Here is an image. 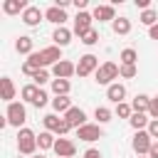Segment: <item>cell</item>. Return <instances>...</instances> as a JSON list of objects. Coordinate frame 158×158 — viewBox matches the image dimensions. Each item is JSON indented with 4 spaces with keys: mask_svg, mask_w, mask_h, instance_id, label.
Instances as JSON below:
<instances>
[{
    "mask_svg": "<svg viewBox=\"0 0 158 158\" xmlns=\"http://www.w3.org/2000/svg\"><path fill=\"white\" fill-rule=\"evenodd\" d=\"M111 116H114V111H111L109 106H96V109H94V118H96V123H99V126L109 123V121H111Z\"/></svg>",
    "mask_w": 158,
    "mask_h": 158,
    "instance_id": "obj_27",
    "label": "cell"
},
{
    "mask_svg": "<svg viewBox=\"0 0 158 158\" xmlns=\"http://www.w3.org/2000/svg\"><path fill=\"white\" fill-rule=\"evenodd\" d=\"M148 37H151V40H158V25H153V27L148 30Z\"/></svg>",
    "mask_w": 158,
    "mask_h": 158,
    "instance_id": "obj_41",
    "label": "cell"
},
{
    "mask_svg": "<svg viewBox=\"0 0 158 158\" xmlns=\"http://www.w3.org/2000/svg\"><path fill=\"white\" fill-rule=\"evenodd\" d=\"M101 136H104V128H101L99 123H84L81 128H77V138H79V141H86V143L99 141Z\"/></svg>",
    "mask_w": 158,
    "mask_h": 158,
    "instance_id": "obj_8",
    "label": "cell"
},
{
    "mask_svg": "<svg viewBox=\"0 0 158 158\" xmlns=\"http://www.w3.org/2000/svg\"><path fill=\"white\" fill-rule=\"evenodd\" d=\"M128 123H131L133 131H146L148 123H151V118H148V114H133V116L128 118Z\"/></svg>",
    "mask_w": 158,
    "mask_h": 158,
    "instance_id": "obj_25",
    "label": "cell"
},
{
    "mask_svg": "<svg viewBox=\"0 0 158 158\" xmlns=\"http://www.w3.org/2000/svg\"><path fill=\"white\" fill-rule=\"evenodd\" d=\"M72 35H74V32H72L69 27H57V30L52 32V40H54L57 47H67V44L72 42Z\"/></svg>",
    "mask_w": 158,
    "mask_h": 158,
    "instance_id": "obj_19",
    "label": "cell"
},
{
    "mask_svg": "<svg viewBox=\"0 0 158 158\" xmlns=\"http://www.w3.org/2000/svg\"><path fill=\"white\" fill-rule=\"evenodd\" d=\"M72 74H77V64H72L69 59H62L52 67V77L54 79H69Z\"/></svg>",
    "mask_w": 158,
    "mask_h": 158,
    "instance_id": "obj_10",
    "label": "cell"
},
{
    "mask_svg": "<svg viewBox=\"0 0 158 158\" xmlns=\"http://www.w3.org/2000/svg\"><path fill=\"white\" fill-rule=\"evenodd\" d=\"M52 109H54V114L64 116V114L72 109V99H69V96H54V99H52Z\"/></svg>",
    "mask_w": 158,
    "mask_h": 158,
    "instance_id": "obj_22",
    "label": "cell"
},
{
    "mask_svg": "<svg viewBox=\"0 0 158 158\" xmlns=\"http://www.w3.org/2000/svg\"><path fill=\"white\" fill-rule=\"evenodd\" d=\"M42 17H44V12H42L37 5H30V7H27L22 15H20V20H22L27 27H37V25L42 22Z\"/></svg>",
    "mask_w": 158,
    "mask_h": 158,
    "instance_id": "obj_13",
    "label": "cell"
},
{
    "mask_svg": "<svg viewBox=\"0 0 158 158\" xmlns=\"http://www.w3.org/2000/svg\"><path fill=\"white\" fill-rule=\"evenodd\" d=\"M99 67H101V64H99V57H96V54H84V57H79L77 74H79V77H89V74H96Z\"/></svg>",
    "mask_w": 158,
    "mask_h": 158,
    "instance_id": "obj_7",
    "label": "cell"
},
{
    "mask_svg": "<svg viewBox=\"0 0 158 158\" xmlns=\"http://www.w3.org/2000/svg\"><path fill=\"white\" fill-rule=\"evenodd\" d=\"M84 158H101V153H99V148H86Z\"/></svg>",
    "mask_w": 158,
    "mask_h": 158,
    "instance_id": "obj_38",
    "label": "cell"
},
{
    "mask_svg": "<svg viewBox=\"0 0 158 158\" xmlns=\"http://www.w3.org/2000/svg\"><path fill=\"white\" fill-rule=\"evenodd\" d=\"M148 158H158V141H153V146L148 151Z\"/></svg>",
    "mask_w": 158,
    "mask_h": 158,
    "instance_id": "obj_39",
    "label": "cell"
},
{
    "mask_svg": "<svg viewBox=\"0 0 158 158\" xmlns=\"http://www.w3.org/2000/svg\"><path fill=\"white\" fill-rule=\"evenodd\" d=\"M91 22H94V17H91V12H77V17H74V27H72V32L74 35H79V40L86 35V32H91L94 27H91Z\"/></svg>",
    "mask_w": 158,
    "mask_h": 158,
    "instance_id": "obj_6",
    "label": "cell"
},
{
    "mask_svg": "<svg viewBox=\"0 0 158 158\" xmlns=\"http://www.w3.org/2000/svg\"><path fill=\"white\" fill-rule=\"evenodd\" d=\"M47 101H49V94H47L44 89H40V94H37V99L32 101V106H37V109H44V106H47Z\"/></svg>",
    "mask_w": 158,
    "mask_h": 158,
    "instance_id": "obj_34",
    "label": "cell"
},
{
    "mask_svg": "<svg viewBox=\"0 0 158 158\" xmlns=\"http://www.w3.org/2000/svg\"><path fill=\"white\" fill-rule=\"evenodd\" d=\"M151 118H158V96H151V109H148Z\"/></svg>",
    "mask_w": 158,
    "mask_h": 158,
    "instance_id": "obj_37",
    "label": "cell"
},
{
    "mask_svg": "<svg viewBox=\"0 0 158 158\" xmlns=\"http://www.w3.org/2000/svg\"><path fill=\"white\" fill-rule=\"evenodd\" d=\"M81 42H84L86 47H91V44H96V42H99V32H96V30H91V32H86V35L81 37Z\"/></svg>",
    "mask_w": 158,
    "mask_h": 158,
    "instance_id": "obj_35",
    "label": "cell"
},
{
    "mask_svg": "<svg viewBox=\"0 0 158 158\" xmlns=\"http://www.w3.org/2000/svg\"><path fill=\"white\" fill-rule=\"evenodd\" d=\"M0 94H2V101L12 104V99H15V84H12L10 77H2L0 79Z\"/></svg>",
    "mask_w": 158,
    "mask_h": 158,
    "instance_id": "obj_20",
    "label": "cell"
},
{
    "mask_svg": "<svg viewBox=\"0 0 158 158\" xmlns=\"http://www.w3.org/2000/svg\"><path fill=\"white\" fill-rule=\"evenodd\" d=\"M47 81H49V72H47V69H40V72L32 77V84H37L40 89H42V84H47Z\"/></svg>",
    "mask_w": 158,
    "mask_h": 158,
    "instance_id": "obj_33",
    "label": "cell"
},
{
    "mask_svg": "<svg viewBox=\"0 0 158 158\" xmlns=\"http://www.w3.org/2000/svg\"><path fill=\"white\" fill-rule=\"evenodd\" d=\"M136 158H148V156H136Z\"/></svg>",
    "mask_w": 158,
    "mask_h": 158,
    "instance_id": "obj_43",
    "label": "cell"
},
{
    "mask_svg": "<svg viewBox=\"0 0 158 158\" xmlns=\"http://www.w3.org/2000/svg\"><path fill=\"white\" fill-rule=\"evenodd\" d=\"M106 99L114 101V104H121V101L126 99V86H123L121 81H114L111 86H106Z\"/></svg>",
    "mask_w": 158,
    "mask_h": 158,
    "instance_id": "obj_16",
    "label": "cell"
},
{
    "mask_svg": "<svg viewBox=\"0 0 158 158\" xmlns=\"http://www.w3.org/2000/svg\"><path fill=\"white\" fill-rule=\"evenodd\" d=\"M40 54V62H42V67H54L57 62H62V47H57V44H49V47H44V49H40L37 52Z\"/></svg>",
    "mask_w": 158,
    "mask_h": 158,
    "instance_id": "obj_9",
    "label": "cell"
},
{
    "mask_svg": "<svg viewBox=\"0 0 158 158\" xmlns=\"http://www.w3.org/2000/svg\"><path fill=\"white\" fill-rule=\"evenodd\" d=\"M7 121H10V126H22L25 123V118H27V109H25V104L22 101H12V104H7Z\"/></svg>",
    "mask_w": 158,
    "mask_h": 158,
    "instance_id": "obj_5",
    "label": "cell"
},
{
    "mask_svg": "<svg viewBox=\"0 0 158 158\" xmlns=\"http://www.w3.org/2000/svg\"><path fill=\"white\" fill-rule=\"evenodd\" d=\"M42 123H44V131L54 133L57 138H62L64 133L72 131V126L64 121V116H57V114H47V116H42Z\"/></svg>",
    "mask_w": 158,
    "mask_h": 158,
    "instance_id": "obj_1",
    "label": "cell"
},
{
    "mask_svg": "<svg viewBox=\"0 0 158 158\" xmlns=\"http://www.w3.org/2000/svg\"><path fill=\"white\" fill-rule=\"evenodd\" d=\"M111 30H114L116 35H128V32H131V20H128V17H116V20L111 22Z\"/></svg>",
    "mask_w": 158,
    "mask_h": 158,
    "instance_id": "obj_26",
    "label": "cell"
},
{
    "mask_svg": "<svg viewBox=\"0 0 158 158\" xmlns=\"http://www.w3.org/2000/svg\"><path fill=\"white\" fill-rule=\"evenodd\" d=\"M118 118H131L133 116V109H131V104H126V101H121V104H116V111H114Z\"/></svg>",
    "mask_w": 158,
    "mask_h": 158,
    "instance_id": "obj_32",
    "label": "cell"
},
{
    "mask_svg": "<svg viewBox=\"0 0 158 158\" xmlns=\"http://www.w3.org/2000/svg\"><path fill=\"white\" fill-rule=\"evenodd\" d=\"M118 77H121V74H118V64H114V62H104V64L96 69V74H94L96 84H104V86H111L114 79H118Z\"/></svg>",
    "mask_w": 158,
    "mask_h": 158,
    "instance_id": "obj_3",
    "label": "cell"
},
{
    "mask_svg": "<svg viewBox=\"0 0 158 158\" xmlns=\"http://www.w3.org/2000/svg\"><path fill=\"white\" fill-rule=\"evenodd\" d=\"M136 7H141V12H143V10L151 7V2H148V0H136Z\"/></svg>",
    "mask_w": 158,
    "mask_h": 158,
    "instance_id": "obj_40",
    "label": "cell"
},
{
    "mask_svg": "<svg viewBox=\"0 0 158 158\" xmlns=\"http://www.w3.org/2000/svg\"><path fill=\"white\" fill-rule=\"evenodd\" d=\"M64 121H67L72 128H81L84 123H89V121H86V114H84V109H79V106H72V109L64 114Z\"/></svg>",
    "mask_w": 158,
    "mask_h": 158,
    "instance_id": "obj_11",
    "label": "cell"
},
{
    "mask_svg": "<svg viewBox=\"0 0 158 158\" xmlns=\"http://www.w3.org/2000/svg\"><path fill=\"white\" fill-rule=\"evenodd\" d=\"M32 158H44V156H42V153H40V156H37V153H35V156H32Z\"/></svg>",
    "mask_w": 158,
    "mask_h": 158,
    "instance_id": "obj_42",
    "label": "cell"
},
{
    "mask_svg": "<svg viewBox=\"0 0 158 158\" xmlns=\"http://www.w3.org/2000/svg\"><path fill=\"white\" fill-rule=\"evenodd\" d=\"M118 74H121V79H133L138 74V67L136 64H118Z\"/></svg>",
    "mask_w": 158,
    "mask_h": 158,
    "instance_id": "obj_31",
    "label": "cell"
},
{
    "mask_svg": "<svg viewBox=\"0 0 158 158\" xmlns=\"http://www.w3.org/2000/svg\"><path fill=\"white\" fill-rule=\"evenodd\" d=\"M37 94H40V86H37V84H25L22 91H20V96H22L25 101H30V104L37 99Z\"/></svg>",
    "mask_w": 158,
    "mask_h": 158,
    "instance_id": "obj_29",
    "label": "cell"
},
{
    "mask_svg": "<svg viewBox=\"0 0 158 158\" xmlns=\"http://www.w3.org/2000/svg\"><path fill=\"white\" fill-rule=\"evenodd\" d=\"M138 20H141V22H143V25L151 30L153 25H158V12H156L153 7H148V10H143V12L138 15Z\"/></svg>",
    "mask_w": 158,
    "mask_h": 158,
    "instance_id": "obj_28",
    "label": "cell"
},
{
    "mask_svg": "<svg viewBox=\"0 0 158 158\" xmlns=\"http://www.w3.org/2000/svg\"><path fill=\"white\" fill-rule=\"evenodd\" d=\"M27 7H30V5H27L25 0H5V2H2V12H5V15H22Z\"/></svg>",
    "mask_w": 158,
    "mask_h": 158,
    "instance_id": "obj_17",
    "label": "cell"
},
{
    "mask_svg": "<svg viewBox=\"0 0 158 158\" xmlns=\"http://www.w3.org/2000/svg\"><path fill=\"white\" fill-rule=\"evenodd\" d=\"M151 146H153V138H151V133H148V131H136V133H133L131 148H133V153H136V156H148Z\"/></svg>",
    "mask_w": 158,
    "mask_h": 158,
    "instance_id": "obj_4",
    "label": "cell"
},
{
    "mask_svg": "<svg viewBox=\"0 0 158 158\" xmlns=\"http://www.w3.org/2000/svg\"><path fill=\"white\" fill-rule=\"evenodd\" d=\"M32 47H35V42H32V37H27V35H22V37H17V42H15V49H17V54H32Z\"/></svg>",
    "mask_w": 158,
    "mask_h": 158,
    "instance_id": "obj_24",
    "label": "cell"
},
{
    "mask_svg": "<svg viewBox=\"0 0 158 158\" xmlns=\"http://www.w3.org/2000/svg\"><path fill=\"white\" fill-rule=\"evenodd\" d=\"M72 81L69 79H52V94L54 96H69Z\"/></svg>",
    "mask_w": 158,
    "mask_h": 158,
    "instance_id": "obj_21",
    "label": "cell"
},
{
    "mask_svg": "<svg viewBox=\"0 0 158 158\" xmlns=\"http://www.w3.org/2000/svg\"><path fill=\"white\" fill-rule=\"evenodd\" d=\"M54 153H57V158H72L74 153H77V146H74V141H69V138H57V143H54V148H52Z\"/></svg>",
    "mask_w": 158,
    "mask_h": 158,
    "instance_id": "obj_12",
    "label": "cell"
},
{
    "mask_svg": "<svg viewBox=\"0 0 158 158\" xmlns=\"http://www.w3.org/2000/svg\"><path fill=\"white\" fill-rule=\"evenodd\" d=\"M44 20H47V22H54L57 27H64V22H67L69 17H67V10H62V7L52 5V7H47V10H44Z\"/></svg>",
    "mask_w": 158,
    "mask_h": 158,
    "instance_id": "obj_15",
    "label": "cell"
},
{
    "mask_svg": "<svg viewBox=\"0 0 158 158\" xmlns=\"http://www.w3.org/2000/svg\"><path fill=\"white\" fill-rule=\"evenodd\" d=\"M17 151L22 156H35V151H37V136H35V131H30V128H20L17 131Z\"/></svg>",
    "mask_w": 158,
    "mask_h": 158,
    "instance_id": "obj_2",
    "label": "cell"
},
{
    "mask_svg": "<svg viewBox=\"0 0 158 158\" xmlns=\"http://www.w3.org/2000/svg\"><path fill=\"white\" fill-rule=\"evenodd\" d=\"M118 59H121V64H136V62H138V52H136L133 47H126V49L118 54Z\"/></svg>",
    "mask_w": 158,
    "mask_h": 158,
    "instance_id": "obj_30",
    "label": "cell"
},
{
    "mask_svg": "<svg viewBox=\"0 0 158 158\" xmlns=\"http://www.w3.org/2000/svg\"><path fill=\"white\" fill-rule=\"evenodd\" d=\"M131 109H133V114H148V109H151V96H148V94H136L133 101H131Z\"/></svg>",
    "mask_w": 158,
    "mask_h": 158,
    "instance_id": "obj_18",
    "label": "cell"
},
{
    "mask_svg": "<svg viewBox=\"0 0 158 158\" xmlns=\"http://www.w3.org/2000/svg\"><path fill=\"white\" fill-rule=\"evenodd\" d=\"M91 17L99 20V22H114L116 20V10H114V5H96L91 10Z\"/></svg>",
    "mask_w": 158,
    "mask_h": 158,
    "instance_id": "obj_14",
    "label": "cell"
},
{
    "mask_svg": "<svg viewBox=\"0 0 158 158\" xmlns=\"http://www.w3.org/2000/svg\"><path fill=\"white\" fill-rule=\"evenodd\" d=\"M54 143H57V138H54V133H49V131H42V133L37 136V148H40V151H52Z\"/></svg>",
    "mask_w": 158,
    "mask_h": 158,
    "instance_id": "obj_23",
    "label": "cell"
},
{
    "mask_svg": "<svg viewBox=\"0 0 158 158\" xmlns=\"http://www.w3.org/2000/svg\"><path fill=\"white\" fill-rule=\"evenodd\" d=\"M148 133H151V138L153 141H158V118H151V123H148V128H146Z\"/></svg>",
    "mask_w": 158,
    "mask_h": 158,
    "instance_id": "obj_36",
    "label": "cell"
}]
</instances>
